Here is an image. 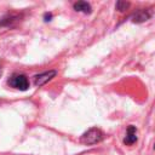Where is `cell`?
<instances>
[{"instance_id": "obj_8", "label": "cell", "mask_w": 155, "mask_h": 155, "mask_svg": "<svg viewBox=\"0 0 155 155\" xmlns=\"http://www.w3.org/2000/svg\"><path fill=\"white\" fill-rule=\"evenodd\" d=\"M51 18H52V15L51 13H45V21L47 22V21H51Z\"/></svg>"}, {"instance_id": "obj_3", "label": "cell", "mask_w": 155, "mask_h": 155, "mask_svg": "<svg viewBox=\"0 0 155 155\" xmlns=\"http://www.w3.org/2000/svg\"><path fill=\"white\" fill-rule=\"evenodd\" d=\"M56 74H57L56 70H48V71H45V73H42V74L36 75V76H35V81H34L35 86H39V87H40V86L45 85L47 81H50L52 78H54Z\"/></svg>"}, {"instance_id": "obj_7", "label": "cell", "mask_w": 155, "mask_h": 155, "mask_svg": "<svg viewBox=\"0 0 155 155\" xmlns=\"http://www.w3.org/2000/svg\"><path fill=\"white\" fill-rule=\"evenodd\" d=\"M128 6H130V2H126V1H117V2H116V8H117L120 12L125 11Z\"/></svg>"}, {"instance_id": "obj_4", "label": "cell", "mask_w": 155, "mask_h": 155, "mask_svg": "<svg viewBox=\"0 0 155 155\" xmlns=\"http://www.w3.org/2000/svg\"><path fill=\"white\" fill-rule=\"evenodd\" d=\"M137 142V130L134 126H128L127 132H126V137L124 139V143L127 145H132L133 143Z\"/></svg>"}, {"instance_id": "obj_9", "label": "cell", "mask_w": 155, "mask_h": 155, "mask_svg": "<svg viewBox=\"0 0 155 155\" xmlns=\"http://www.w3.org/2000/svg\"><path fill=\"white\" fill-rule=\"evenodd\" d=\"M1 73H2V70H1V67H0V75H1Z\"/></svg>"}, {"instance_id": "obj_6", "label": "cell", "mask_w": 155, "mask_h": 155, "mask_svg": "<svg viewBox=\"0 0 155 155\" xmlns=\"http://www.w3.org/2000/svg\"><path fill=\"white\" fill-rule=\"evenodd\" d=\"M74 10L84 13H91V5L86 1H78L74 4Z\"/></svg>"}, {"instance_id": "obj_1", "label": "cell", "mask_w": 155, "mask_h": 155, "mask_svg": "<svg viewBox=\"0 0 155 155\" xmlns=\"http://www.w3.org/2000/svg\"><path fill=\"white\" fill-rule=\"evenodd\" d=\"M103 139V133H102V131L99 130V128H96V127H93V128H90L87 132H85L84 134H82V137H81V142L84 143V144H87V145H90V144H96V143H98V142H101Z\"/></svg>"}, {"instance_id": "obj_2", "label": "cell", "mask_w": 155, "mask_h": 155, "mask_svg": "<svg viewBox=\"0 0 155 155\" xmlns=\"http://www.w3.org/2000/svg\"><path fill=\"white\" fill-rule=\"evenodd\" d=\"M8 84L17 88V90H21V91H25L29 88V81H28V78L23 74H15L10 80H8Z\"/></svg>"}, {"instance_id": "obj_5", "label": "cell", "mask_w": 155, "mask_h": 155, "mask_svg": "<svg viewBox=\"0 0 155 155\" xmlns=\"http://www.w3.org/2000/svg\"><path fill=\"white\" fill-rule=\"evenodd\" d=\"M151 16V11L149 10H140L138 11L137 13H134L132 16V21L136 22V23H140V22H144L147 19H149Z\"/></svg>"}]
</instances>
